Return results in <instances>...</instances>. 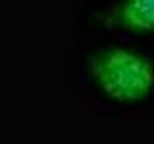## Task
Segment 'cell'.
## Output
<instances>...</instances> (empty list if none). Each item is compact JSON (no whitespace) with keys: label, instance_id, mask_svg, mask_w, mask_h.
I'll return each mask as SVG.
<instances>
[{"label":"cell","instance_id":"obj_1","mask_svg":"<svg viewBox=\"0 0 154 144\" xmlns=\"http://www.w3.org/2000/svg\"><path fill=\"white\" fill-rule=\"evenodd\" d=\"M91 65L104 92L120 102L143 99L154 83L151 64L143 58L119 48L94 57Z\"/></svg>","mask_w":154,"mask_h":144},{"label":"cell","instance_id":"obj_2","mask_svg":"<svg viewBox=\"0 0 154 144\" xmlns=\"http://www.w3.org/2000/svg\"><path fill=\"white\" fill-rule=\"evenodd\" d=\"M118 18L123 27L130 30H154V0H124Z\"/></svg>","mask_w":154,"mask_h":144}]
</instances>
